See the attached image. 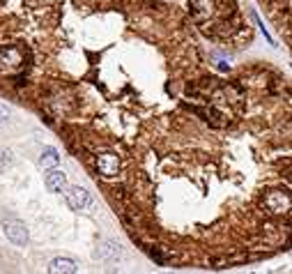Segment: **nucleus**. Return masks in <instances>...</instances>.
<instances>
[{
  "label": "nucleus",
  "instance_id": "nucleus-9",
  "mask_svg": "<svg viewBox=\"0 0 292 274\" xmlns=\"http://www.w3.org/2000/svg\"><path fill=\"white\" fill-rule=\"evenodd\" d=\"M12 164V152L7 147H0V168H5Z\"/></svg>",
  "mask_w": 292,
  "mask_h": 274
},
{
  "label": "nucleus",
  "instance_id": "nucleus-10",
  "mask_svg": "<svg viewBox=\"0 0 292 274\" xmlns=\"http://www.w3.org/2000/svg\"><path fill=\"white\" fill-rule=\"evenodd\" d=\"M2 120H7V111L0 106V122H2Z\"/></svg>",
  "mask_w": 292,
  "mask_h": 274
},
{
  "label": "nucleus",
  "instance_id": "nucleus-1",
  "mask_svg": "<svg viewBox=\"0 0 292 274\" xmlns=\"http://www.w3.org/2000/svg\"><path fill=\"white\" fill-rule=\"evenodd\" d=\"M62 194H65L67 205L72 207L74 212H85L87 207H92V203H94L92 194L83 187H69V184H67V189L62 191Z\"/></svg>",
  "mask_w": 292,
  "mask_h": 274
},
{
  "label": "nucleus",
  "instance_id": "nucleus-4",
  "mask_svg": "<svg viewBox=\"0 0 292 274\" xmlns=\"http://www.w3.org/2000/svg\"><path fill=\"white\" fill-rule=\"evenodd\" d=\"M265 205L272 214H286L290 210V196L286 191H269L265 198Z\"/></svg>",
  "mask_w": 292,
  "mask_h": 274
},
{
  "label": "nucleus",
  "instance_id": "nucleus-3",
  "mask_svg": "<svg viewBox=\"0 0 292 274\" xmlns=\"http://www.w3.org/2000/svg\"><path fill=\"white\" fill-rule=\"evenodd\" d=\"M97 171L101 173V178H106V180H113L118 178L120 173V157L113 152H104L97 157Z\"/></svg>",
  "mask_w": 292,
  "mask_h": 274
},
{
  "label": "nucleus",
  "instance_id": "nucleus-8",
  "mask_svg": "<svg viewBox=\"0 0 292 274\" xmlns=\"http://www.w3.org/2000/svg\"><path fill=\"white\" fill-rule=\"evenodd\" d=\"M60 164V152L55 150V147H44L42 150V157H40V166L42 168H58Z\"/></svg>",
  "mask_w": 292,
  "mask_h": 274
},
{
  "label": "nucleus",
  "instance_id": "nucleus-6",
  "mask_svg": "<svg viewBox=\"0 0 292 274\" xmlns=\"http://www.w3.org/2000/svg\"><path fill=\"white\" fill-rule=\"evenodd\" d=\"M46 187L51 194H62L67 189V175L58 168H48L46 173Z\"/></svg>",
  "mask_w": 292,
  "mask_h": 274
},
{
  "label": "nucleus",
  "instance_id": "nucleus-2",
  "mask_svg": "<svg viewBox=\"0 0 292 274\" xmlns=\"http://www.w3.org/2000/svg\"><path fill=\"white\" fill-rule=\"evenodd\" d=\"M2 233L14 247H26L28 244V228L21 219H5L2 221Z\"/></svg>",
  "mask_w": 292,
  "mask_h": 274
},
{
  "label": "nucleus",
  "instance_id": "nucleus-7",
  "mask_svg": "<svg viewBox=\"0 0 292 274\" xmlns=\"http://www.w3.org/2000/svg\"><path fill=\"white\" fill-rule=\"evenodd\" d=\"M48 272L51 274H76L79 272V265L72 258H55L48 265Z\"/></svg>",
  "mask_w": 292,
  "mask_h": 274
},
{
  "label": "nucleus",
  "instance_id": "nucleus-5",
  "mask_svg": "<svg viewBox=\"0 0 292 274\" xmlns=\"http://www.w3.org/2000/svg\"><path fill=\"white\" fill-rule=\"evenodd\" d=\"M122 256V247H120L118 242H101L99 247H97V251H94V258H99V261L104 263H115Z\"/></svg>",
  "mask_w": 292,
  "mask_h": 274
}]
</instances>
